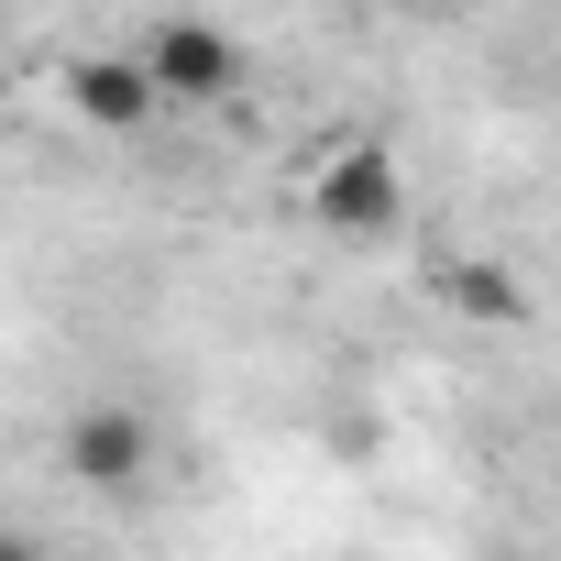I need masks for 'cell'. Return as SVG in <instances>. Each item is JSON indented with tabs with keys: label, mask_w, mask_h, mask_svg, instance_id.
<instances>
[{
	"label": "cell",
	"mask_w": 561,
	"mask_h": 561,
	"mask_svg": "<svg viewBox=\"0 0 561 561\" xmlns=\"http://www.w3.org/2000/svg\"><path fill=\"white\" fill-rule=\"evenodd\" d=\"M144 67H154V89H165L176 111H209V100L242 89V45H231L209 12H165V23L144 34Z\"/></svg>",
	"instance_id": "2"
},
{
	"label": "cell",
	"mask_w": 561,
	"mask_h": 561,
	"mask_svg": "<svg viewBox=\"0 0 561 561\" xmlns=\"http://www.w3.org/2000/svg\"><path fill=\"white\" fill-rule=\"evenodd\" d=\"M67 111H78L89 133H144V122L165 111V89H154L144 45H133V56H67Z\"/></svg>",
	"instance_id": "3"
},
{
	"label": "cell",
	"mask_w": 561,
	"mask_h": 561,
	"mask_svg": "<svg viewBox=\"0 0 561 561\" xmlns=\"http://www.w3.org/2000/svg\"><path fill=\"white\" fill-rule=\"evenodd\" d=\"M309 220L320 231H342V242H386L397 220H408V165H397V144H342L331 165H320V187H309Z\"/></svg>",
	"instance_id": "1"
},
{
	"label": "cell",
	"mask_w": 561,
	"mask_h": 561,
	"mask_svg": "<svg viewBox=\"0 0 561 561\" xmlns=\"http://www.w3.org/2000/svg\"><path fill=\"white\" fill-rule=\"evenodd\" d=\"M67 473L100 484V495H144V473H154V430H144L133 408H78V419H67Z\"/></svg>",
	"instance_id": "4"
},
{
	"label": "cell",
	"mask_w": 561,
	"mask_h": 561,
	"mask_svg": "<svg viewBox=\"0 0 561 561\" xmlns=\"http://www.w3.org/2000/svg\"><path fill=\"white\" fill-rule=\"evenodd\" d=\"M440 298H451L462 320H495V331H506V320H528V287H517L506 264H451V275H440Z\"/></svg>",
	"instance_id": "5"
}]
</instances>
